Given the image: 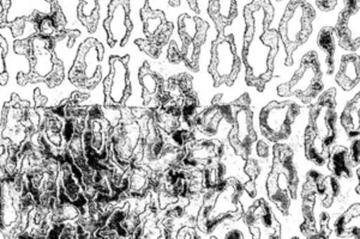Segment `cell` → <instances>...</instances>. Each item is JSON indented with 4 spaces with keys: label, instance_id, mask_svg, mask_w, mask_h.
Instances as JSON below:
<instances>
[{
    "label": "cell",
    "instance_id": "6da1fadb",
    "mask_svg": "<svg viewBox=\"0 0 360 239\" xmlns=\"http://www.w3.org/2000/svg\"><path fill=\"white\" fill-rule=\"evenodd\" d=\"M274 17L269 0H254L244 10L245 34L243 62L248 86L262 93L274 74V60L278 50V32L268 30Z\"/></svg>",
    "mask_w": 360,
    "mask_h": 239
},
{
    "label": "cell",
    "instance_id": "7a4b0ae2",
    "mask_svg": "<svg viewBox=\"0 0 360 239\" xmlns=\"http://www.w3.org/2000/svg\"><path fill=\"white\" fill-rule=\"evenodd\" d=\"M56 41L51 37L34 34L33 36L17 40L13 49L17 54L25 55L29 61V72L17 74V83L21 86L34 83H45L53 89L62 84L65 74L64 64L54 52Z\"/></svg>",
    "mask_w": 360,
    "mask_h": 239
},
{
    "label": "cell",
    "instance_id": "3957f363",
    "mask_svg": "<svg viewBox=\"0 0 360 239\" xmlns=\"http://www.w3.org/2000/svg\"><path fill=\"white\" fill-rule=\"evenodd\" d=\"M335 90H328L312 104L309 126L304 134V151L310 162L323 165L328 162L336 139Z\"/></svg>",
    "mask_w": 360,
    "mask_h": 239
},
{
    "label": "cell",
    "instance_id": "277c9868",
    "mask_svg": "<svg viewBox=\"0 0 360 239\" xmlns=\"http://www.w3.org/2000/svg\"><path fill=\"white\" fill-rule=\"evenodd\" d=\"M243 189L242 183L233 177L207 189L197 215V228L210 233L225 220L240 219L244 215L240 203Z\"/></svg>",
    "mask_w": 360,
    "mask_h": 239
},
{
    "label": "cell",
    "instance_id": "5b68a950",
    "mask_svg": "<svg viewBox=\"0 0 360 239\" xmlns=\"http://www.w3.org/2000/svg\"><path fill=\"white\" fill-rule=\"evenodd\" d=\"M41 116L35 107L22 101L16 93L1 110V144L8 152H20L35 134L40 132Z\"/></svg>",
    "mask_w": 360,
    "mask_h": 239
},
{
    "label": "cell",
    "instance_id": "8992f818",
    "mask_svg": "<svg viewBox=\"0 0 360 239\" xmlns=\"http://www.w3.org/2000/svg\"><path fill=\"white\" fill-rule=\"evenodd\" d=\"M298 174L293 161V151L286 144L278 142L273 147V163L266 179V194L278 211L287 215L295 201L298 188Z\"/></svg>",
    "mask_w": 360,
    "mask_h": 239
},
{
    "label": "cell",
    "instance_id": "52a82bcc",
    "mask_svg": "<svg viewBox=\"0 0 360 239\" xmlns=\"http://www.w3.org/2000/svg\"><path fill=\"white\" fill-rule=\"evenodd\" d=\"M111 150L115 162L124 169L143 162V137L132 108H122V118L112 128Z\"/></svg>",
    "mask_w": 360,
    "mask_h": 239
},
{
    "label": "cell",
    "instance_id": "ba28073f",
    "mask_svg": "<svg viewBox=\"0 0 360 239\" xmlns=\"http://www.w3.org/2000/svg\"><path fill=\"white\" fill-rule=\"evenodd\" d=\"M225 120L232 127L229 134V145L239 157L248 161L254 150L255 142H257L254 111L248 93L242 95L237 101L226 104Z\"/></svg>",
    "mask_w": 360,
    "mask_h": 239
},
{
    "label": "cell",
    "instance_id": "9c48e42d",
    "mask_svg": "<svg viewBox=\"0 0 360 239\" xmlns=\"http://www.w3.org/2000/svg\"><path fill=\"white\" fill-rule=\"evenodd\" d=\"M112 128L113 127L106 118L103 108L96 104L88 108L83 140L86 159L93 170L107 165L111 159Z\"/></svg>",
    "mask_w": 360,
    "mask_h": 239
},
{
    "label": "cell",
    "instance_id": "30bf717a",
    "mask_svg": "<svg viewBox=\"0 0 360 239\" xmlns=\"http://www.w3.org/2000/svg\"><path fill=\"white\" fill-rule=\"evenodd\" d=\"M315 18L314 8L305 0H292L287 6L280 27L278 35L286 48V65L293 64V53L307 42L312 33V22Z\"/></svg>",
    "mask_w": 360,
    "mask_h": 239
},
{
    "label": "cell",
    "instance_id": "8fae6325",
    "mask_svg": "<svg viewBox=\"0 0 360 239\" xmlns=\"http://www.w3.org/2000/svg\"><path fill=\"white\" fill-rule=\"evenodd\" d=\"M323 90L322 69L319 55L315 52H309L300 62V67L291 81L278 88L281 97L298 98L305 106H311Z\"/></svg>",
    "mask_w": 360,
    "mask_h": 239
},
{
    "label": "cell",
    "instance_id": "7c38bea8",
    "mask_svg": "<svg viewBox=\"0 0 360 239\" xmlns=\"http://www.w3.org/2000/svg\"><path fill=\"white\" fill-rule=\"evenodd\" d=\"M103 46L95 39H88L78 48L74 65L69 72V81L77 88L94 89L103 77L101 61Z\"/></svg>",
    "mask_w": 360,
    "mask_h": 239
},
{
    "label": "cell",
    "instance_id": "4fadbf2b",
    "mask_svg": "<svg viewBox=\"0 0 360 239\" xmlns=\"http://www.w3.org/2000/svg\"><path fill=\"white\" fill-rule=\"evenodd\" d=\"M242 61L238 57L237 47L232 35L221 34L213 41L212 61L208 72L214 81V86H232L240 72Z\"/></svg>",
    "mask_w": 360,
    "mask_h": 239
},
{
    "label": "cell",
    "instance_id": "5bb4252c",
    "mask_svg": "<svg viewBox=\"0 0 360 239\" xmlns=\"http://www.w3.org/2000/svg\"><path fill=\"white\" fill-rule=\"evenodd\" d=\"M300 107L293 102H271L259 115V128L269 142L278 144L291 137Z\"/></svg>",
    "mask_w": 360,
    "mask_h": 239
},
{
    "label": "cell",
    "instance_id": "9a60e30c",
    "mask_svg": "<svg viewBox=\"0 0 360 239\" xmlns=\"http://www.w3.org/2000/svg\"><path fill=\"white\" fill-rule=\"evenodd\" d=\"M208 28V23L197 17L181 15L178 20V32L183 42L180 52L185 66L193 72L200 71V55Z\"/></svg>",
    "mask_w": 360,
    "mask_h": 239
},
{
    "label": "cell",
    "instance_id": "2e32d148",
    "mask_svg": "<svg viewBox=\"0 0 360 239\" xmlns=\"http://www.w3.org/2000/svg\"><path fill=\"white\" fill-rule=\"evenodd\" d=\"M129 61V55L122 57L115 55L110 59V74L103 81L106 108H124L131 96Z\"/></svg>",
    "mask_w": 360,
    "mask_h": 239
},
{
    "label": "cell",
    "instance_id": "e0dca14e",
    "mask_svg": "<svg viewBox=\"0 0 360 239\" xmlns=\"http://www.w3.org/2000/svg\"><path fill=\"white\" fill-rule=\"evenodd\" d=\"M130 0H111L108 16L103 22L107 33V43L111 47H125L132 33L130 20Z\"/></svg>",
    "mask_w": 360,
    "mask_h": 239
},
{
    "label": "cell",
    "instance_id": "ac0fdd59",
    "mask_svg": "<svg viewBox=\"0 0 360 239\" xmlns=\"http://www.w3.org/2000/svg\"><path fill=\"white\" fill-rule=\"evenodd\" d=\"M252 238L270 239L281 237V226L269 205L259 199L243 215Z\"/></svg>",
    "mask_w": 360,
    "mask_h": 239
},
{
    "label": "cell",
    "instance_id": "d6986e66",
    "mask_svg": "<svg viewBox=\"0 0 360 239\" xmlns=\"http://www.w3.org/2000/svg\"><path fill=\"white\" fill-rule=\"evenodd\" d=\"M335 33L342 48L349 52L360 48V0H345Z\"/></svg>",
    "mask_w": 360,
    "mask_h": 239
},
{
    "label": "cell",
    "instance_id": "ffe728a7",
    "mask_svg": "<svg viewBox=\"0 0 360 239\" xmlns=\"http://www.w3.org/2000/svg\"><path fill=\"white\" fill-rule=\"evenodd\" d=\"M225 146L219 140H201L193 142L186 146L183 165L205 170L209 166L222 162Z\"/></svg>",
    "mask_w": 360,
    "mask_h": 239
},
{
    "label": "cell",
    "instance_id": "44dd1931",
    "mask_svg": "<svg viewBox=\"0 0 360 239\" xmlns=\"http://www.w3.org/2000/svg\"><path fill=\"white\" fill-rule=\"evenodd\" d=\"M323 177V175L319 174L317 171H310L305 179L303 191H302V201H303L302 211H303L304 221L300 228L304 235L309 238L319 237L317 226H316V205L319 199V183Z\"/></svg>",
    "mask_w": 360,
    "mask_h": 239
},
{
    "label": "cell",
    "instance_id": "7402d4cb",
    "mask_svg": "<svg viewBox=\"0 0 360 239\" xmlns=\"http://www.w3.org/2000/svg\"><path fill=\"white\" fill-rule=\"evenodd\" d=\"M141 18L143 22V32L146 39L154 45L164 48L169 37L172 36L173 25L166 20V16L160 10H153L149 3L141 8Z\"/></svg>",
    "mask_w": 360,
    "mask_h": 239
},
{
    "label": "cell",
    "instance_id": "603a6c76",
    "mask_svg": "<svg viewBox=\"0 0 360 239\" xmlns=\"http://www.w3.org/2000/svg\"><path fill=\"white\" fill-rule=\"evenodd\" d=\"M155 176V172L147 163L134 164L127 170L124 195L127 199H142L152 191Z\"/></svg>",
    "mask_w": 360,
    "mask_h": 239
},
{
    "label": "cell",
    "instance_id": "cb8c5ba5",
    "mask_svg": "<svg viewBox=\"0 0 360 239\" xmlns=\"http://www.w3.org/2000/svg\"><path fill=\"white\" fill-rule=\"evenodd\" d=\"M139 79L143 89L142 98H143L144 108L150 110L160 108L166 81H164V78L153 69L148 61H146L139 69Z\"/></svg>",
    "mask_w": 360,
    "mask_h": 239
},
{
    "label": "cell",
    "instance_id": "d4e9b609",
    "mask_svg": "<svg viewBox=\"0 0 360 239\" xmlns=\"http://www.w3.org/2000/svg\"><path fill=\"white\" fill-rule=\"evenodd\" d=\"M221 100L222 95H217L208 108L202 110L201 113L198 111L196 114V116L193 118L190 125L195 130L208 137L215 135L219 130L220 122L226 118V104H222Z\"/></svg>",
    "mask_w": 360,
    "mask_h": 239
},
{
    "label": "cell",
    "instance_id": "484cf974",
    "mask_svg": "<svg viewBox=\"0 0 360 239\" xmlns=\"http://www.w3.org/2000/svg\"><path fill=\"white\" fill-rule=\"evenodd\" d=\"M208 13L217 27V34H225V29L237 17L236 0H210Z\"/></svg>",
    "mask_w": 360,
    "mask_h": 239
},
{
    "label": "cell",
    "instance_id": "4316f807",
    "mask_svg": "<svg viewBox=\"0 0 360 239\" xmlns=\"http://www.w3.org/2000/svg\"><path fill=\"white\" fill-rule=\"evenodd\" d=\"M332 228L340 237L360 238V203H354L347 211L336 217Z\"/></svg>",
    "mask_w": 360,
    "mask_h": 239
},
{
    "label": "cell",
    "instance_id": "83f0119b",
    "mask_svg": "<svg viewBox=\"0 0 360 239\" xmlns=\"http://www.w3.org/2000/svg\"><path fill=\"white\" fill-rule=\"evenodd\" d=\"M360 81V57L348 54L340 62L339 71L336 74V83L341 89L351 91Z\"/></svg>",
    "mask_w": 360,
    "mask_h": 239
},
{
    "label": "cell",
    "instance_id": "f1b7e54d",
    "mask_svg": "<svg viewBox=\"0 0 360 239\" xmlns=\"http://www.w3.org/2000/svg\"><path fill=\"white\" fill-rule=\"evenodd\" d=\"M329 170L334 172L339 179H349L352 176V159L349 150L345 146L332 149L328 158Z\"/></svg>",
    "mask_w": 360,
    "mask_h": 239
},
{
    "label": "cell",
    "instance_id": "f546056e",
    "mask_svg": "<svg viewBox=\"0 0 360 239\" xmlns=\"http://www.w3.org/2000/svg\"><path fill=\"white\" fill-rule=\"evenodd\" d=\"M340 121L348 137H360V91L346 106Z\"/></svg>",
    "mask_w": 360,
    "mask_h": 239
},
{
    "label": "cell",
    "instance_id": "4dcf8cb0",
    "mask_svg": "<svg viewBox=\"0 0 360 239\" xmlns=\"http://www.w3.org/2000/svg\"><path fill=\"white\" fill-rule=\"evenodd\" d=\"M79 22L89 33H94L98 23V0H79L77 8Z\"/></svg>",
    "mask_w": 360,
    "mask_h": 239
},
{
    "label": "cell",
    "instance_id": "1f68e13d",
    "mask_svg": "<svg viewBox=\"0 0 360 239\" xmlns=\"http://www.w3.org/2000/svg\"><path fill=\"white\" fill-rule=\"evenodd\" d=\"M335 35L336 33L332 28H324L319 33V47L324 54V61H326V67H327V74H333L334 71V55H335Z\"/></svg>",
    "mask_w": 360,
    "mask_h": 239
},
{
    "label": "cell",
    "instance_id": "d6a6232c",
    "mask_svg": "<svg viewBox=\"0 0 360 239\" xmlns=\"http://www.w3.org/2000/svg\"><path fill=\"white\" fill-rule=\"evenodd\" d=\"M154 116H155L158 126L167 135L174 133L181 126V120H183L181 116H178L176 114L169 113V111L165 110L161 107L154 110Z\"/></svg>",
    "mask_w": 360,
    "mask_h": 239
},
{
    "label": "cell",
    "instance_id": "836d02e7",
    "mask_svg": "<svg viewBox=\"0 0 360 239\" xmlns=\"http://www.w3.org/2000/svg\"><path fill=\"white\" fill-rule=\"evenodd\" d=\"M226 166L224 163L219 162L214 165L209 166L203 170L205 175V189H210L214 186H219L220 183L225 181Z\"/></svg>",
    "mask_w": 360,
    "mask_h": 239
},
{
    "label": "cell",
    "instance_id": "e575fe53",
    "mask_svg": "<svg viewBox=\"0 0 360 239\" xmlns=\"http://www.w3.org/2000/svg\"><path fill=\"white\" fill-rule=\"evenodd\" d=\"M135 43L139 46V48L142 52H144L153 59H158L161 55V52H162V48H160L159 46L154 45L147 39H137Z\"/></svg>",
    "mask_w": 360,
    "mask_h": 239
},
{
    "label": "cell",
    "instance_id": "d590c367",
    "mask_svg": "<svg viewBox=\"0 0 360 239\" xmlns=\"http://www.w3.org/2000/svg\"><path fill=\"white\" fill-rule=\"evenodd\" d=\"M244 171H245L246 176L249 177L250 182H255L256 179H257L258 175H259V171H261L257 161H255V159H248V161H246L245 168H244Z\"/></svg>",
    "mask_w": 360,
    "mask_h": 239
},
{
    "label": "cell",
    "instance_id": "8d00e7d4",
    "mask_svg": "<svg viewBox=\"0 0 360 239\" xmlns=\"http://www.w3.org/2000/svg\"><path fill=\"white\" fill-rule=\"evenodd\" d=\"M27 23H28V18L27 17H20V18H16L13 22L6 25H8L10 29H11L13 36L20 37L25 33V25Z\"/></svg>",
    "mask_w": 360,
    "mask_h": 239
},
{
    "label": "cell",
    "instance_id": "74e56055",
    "mask_svg": "<svg viewBox=\"0 0 360 239\" xmlns=\"http://www.w3.org/2000/svg\"><path fill=\"white\" fill-rule=\"evenodd\" d=\"M167 57L168 61H169L171 64H174V65L183 61L181 52H180L179 49L176 48V42H171V45L168 47Z\"/></svg>",
    "mask_w": 360,
    "mask_h": 239
},
{
    "label": "cell",
    "instance_id": "f35d334b",
    "mask_svg": "<svg viewBox=\"0 0 360 239\" xmlns=\"http://www.w3.org/2000/svg\"><path fill=\"white\" fill-rule=\"evenodd\" d=\"M197 237H198V235H197L196 232H195V228L190 226V225H185V226L181 227L179 231H178L176 238H197Z\"/></svg>",
    "mask_w": 360,
    "mask_h": 239
},
{
    "label": "cell",
    "instance_id": "ab89813d",
    "mask_svg": "<svg viewBox=\"0 0 360 239\" xmlns=\"http://www.w3.org/2000/svg\"><path fill=\"white\" fill-rule=\"evenodd\" d=\"M319 8L323 11H330L335 8L336 0H317Z\"/></svg>",
    "mask_w": 360,
    "mask_h": 239
},
{
    "label": "cell",
    "instance_id": "60d3db41",
    "mask_svg": "<svg viewBox=\"0 0 360 239\" xmlns=\"http://www.w3.org/2000/svg\"><path fill=\"white\" fill-rule=\"evenodd\" d=\"M34 96H35V108H42V107L46 106V103H47V98L45 96H42L41 91L40 90H35V93H34Z\"/></svg>",
    "mask_w": 360,
    "mask_h": 239
},
{
    "label": "cell",
    "instance_id": "b9f144b4",
    "mask_svg": "<svg viewBox=\"0 0 360 239\" xmlns=\"http://www.w3.org/2000/svg\"><path fill=\"white\" fill-rule=\"evenodd\" d=\"M256 151H257V154L259 157H262V158H266L268 153H269V149H268V145H266L264 142H258L257 146H256Z\"/></svg>",
    "mask_w": 360,
    "mask_h": 239
},
{
    "label": "cell",
    "instance_id": "7bdbcfd3",
    "mask_svg": "<svg viewBox=\"0 0 360 239\" xmlns=\"http://www.w3.org/2000/svg\"><path fill=\"white\" fill-rule=\"evenodd\" d=\"M226 238L233 239V238H243L242 232L238 231V230H231L229 233H226Z\"/></svg>",
    "mask_w": 360,
    "mask_h": 239
},
{
    "label": "cell",
    "instance_id": "ee69618b",
    "mask_svg": "<svg viewBox=\"0 0 360 239\" xmlns=\"http://www.w3.org/2000/svg\"><path fill=\"white\" fill-rule=\"evenodd\" d=\"M0 42H1V57H5L6 53H8V43L5 41L4 37H0Z\"/></svg>",
    "mask_w": 360,
    "mask_h": 239
},
{
    "label": "cell",
    "instance_id": "f6af8a7d",
    "mask_svg": "<svg viewBox=\"0 0 360 239\" xmlns=\"http://www.w3.org/2000/svg\"><path fill=\"white\" fill-rule=\"evenodd\" d=\"M198 0H188V5H190V8H193L195 13H200V8H198V3H197Z\"/></svg>",
    "mask_w": 360,
    "mask_h": 239
},
{
    "label": "cell",
    "instance_id": "bcb514c9",
    "mask_svg": "<svg viewBox=\"0 0 360 239\" xmlns=\"http://www.w3.org/2000/svg\"><path fill=\"white\" fill-rule=\"evenodd\" d=\"M356 175H358V179H359V183H358V186H356V194L360 196V166L358 168V170H356Z\"/></svg>",
    "mask_w": 360,
    "mask_h": 239
},
{
    "label": "cell",
    "instance_id": "7dc6e473",
    "mask_svg": "<svg viewBox=\"0 0 360 239\" xmlns=\"http://www.w3.org/2000/svg\"><path fill=\"white\" fill-rule=\"evenodd\" d=\"M180 4V0H169V5L172 6H178Z\"/></svg>",
    "mask_w": 360,
    "mask_h": 239
}]
</instances>
